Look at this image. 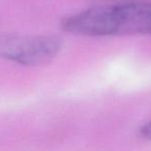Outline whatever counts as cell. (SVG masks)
Masks as SVG:
<instances>
[{
	"label": "cell",
	"instance_id": "1",
	"mask_svg": "<svg viewBox=\"0 0 151 151\" xmlns=\"http://www.w3.org/2000/svg\"><path fill=\"white\" fill-rule=\"evenodd\" d=\"M62 25L82 36L151 35V2L93 6L66 18Z\"/></svg>",
	"mask_w": 151,
	"mask_h": 151
},
{
	"label": "cell",
	"instance_id": "2",
	"mask_svg": "<svg viewBox=\"0 0 151 151\" xmlns=\"http://www.w3.org/2000/svg\"><path fill=\"white\" fill-rule=\"evenodd\" d=\"M61 47L60 38L56 36H0V58L22 65L38 66L50 63Z\"/></svg>",
	"mask_w": 151,
	"mask_h": 151
},
{
	"label": "cell",
	"instance_id": "3",
	"mask_svg": "<svg viewBox=\"0 0 151 151\" xmlns=\"http://www.w3.org/2000/svg\"><path fill=\"white\" fill-rule=\"evenodd\" d=\"M140 135L144 138V139L151 140V121L144 124L140 129Z\"/></svg>",
	"mask_w": 151,
	"mask_h": 151
}]
</instances>
